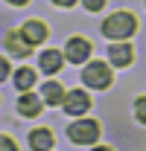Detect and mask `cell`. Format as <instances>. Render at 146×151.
Instances as JSON below:
<instances>
[{
	"label": "cell",
	"mask_w": 146,
	"mask_h": 151,
	"mask_svg": "<svg viewBox=\"0 0 146 151\" xmlns=\"http://www.w3.org/2000/svg\"><path fill=\"white\" fill-rule=\"evenodd\" d=\"M134 29H137V18L131 12H117V15H111L102 23V32L108 38H128Z\"/></svg>",
	"instance_id": "cell-1"
},
{
	"label": "cell",
	"mask_w": 146,
	"mask_h": 151,
	"mask_svg": "<svg viewBox=\"0 0 146 151\" xmlns=\"http://www.w3.org/2000/svg\"><path fill=\"white\" fill-rule=\"evenodd\" d=\"M82 81L85 84H91V87H96V90H105L111 84V70L105 61H91L85 70H82Z\"/></svg>",
	"instance_id": "cell-2"
},
{
	"label": "cell",
	"mask_w": 146,
	"mask_h": 151,
	"mask_svg": "<svg viewBox=\"0 0 146 151\" xmlns=\"http://www.w3.org/2000/svg\"><path fill=\"white\" fill-rule=\"evenodd\" d=\"M67 137H70L73 142H79V145H91V142H96V137H99V125L93 119L73 122L70 128H67Z\"/></svg>",
	"instance_id": "cell-3"
},
{
	"label": "cell",
	"mask_w": 146,
	"mask_h": 151,
	"mask_svg": "<svg viewBox=\"0 0 146 151\" xmlns=\"http://www.w3.org/2000/svg\"><path fill=\"white\" fill-rule=\"evenodd\" d=\"M61 105H64L67 113H85L91 108V99H88L85 90H70V93H64V102Z\"/></svg>",
	"instance_id": "cell-4"
},
{
	"label": "cell",
	"mask_w": 146,
	"mask_h": 151,
	"mask_svg": "<svg viewBox=\"0 0 146 151\" xmlns=\"http://www.w3.org/2000/svg\"><path fill=\"white\" fill-rule=\"evenodd\" d=\"M108 58H111V64L126 67V64H131V58H134V50H131V44H111Z\"/></svg>",
	"instance_id": "cell-5"
},
{
	"label": "cell",
	"mask_w": 146,
	"mask_h": 151,
	"mask_svg": "<svg viewBox=\"0 0 146 151\" xmlns=\"http://www.w3.org/2000/svg\"><path fill=\"white\" fill-rule=\"evenodd\" d=\"M6 50L12 52V55H29V50H32V44L23 38V32H9L6 35Z\"/></svg>",
	"instance_id": "cell-6"
},
{
	"label": "cell",
	"mask_w": 146,
	"mask_h": 151,
	"mask_svg": "<svg viewBox=\"0 0 146 151\" xmlns=\"http://www.w3.org/2000/svg\"><path fill=\"white\" fill-rule=\"evenodd\" d=\"M91 55V44L85 38H70L67 44V61H88Z\"/></svg>",
	"instance_id": "cell-7"
},
{
	"label": "cell",
	"mask_w": 146,
	"mask_h": 151,
	"mask_svg": "<svg viewBox=\"0 0 146 151\" xmlns=\"http://www.w3.org/2000/svg\"><path fill=\"white\" fill-rule=\"evenodd\" d=\"M20 32H23V38H26L29 44H41V41H47V26H44L41 20H26V23L20 26Z\"/></svg>",
	"instance_id": "cell-8"
},
{
	"label": "cell",
	"mask_w": 146,
	"mask_h": 151,
	"mask_svg": "<svg viewBox=\"0 0 146 151\" xmlns=\"http://www.w3.org/2000/svg\"><path fill=\"white\" fill-rule=\"evenodd\" d=\"M18 111L23 113V116H35V113L41 111V99H38L35 93H23L18 99Z\"/></svg>",
	"instance_id": "cell-9"
},
{
	"label": "cell",
	"mask_w": 146,
	"mask_h": 151,
	"mask_svg": "<svg viewBox=\"0 0 146 151\" xmlns=\"http://www.w3.org/2000/svg\"><path fill=\"white\" fill-rule=\"evenodd\" d=\"M41 90H44V102H47V105H53V108L64 102V90H61V84H58V81H47Z\"/></svg>",
	"instance_id": "cell-10"
},
{
	"label": "cell",
	"mask_w": 146,
	"mask_h": 151,
	"mask_svg": "<svg viewBox=\"0 0 146 151\" xmlns=\"http://www.w3.org/2000/svg\"><path fill=\"white\" fill-rule=\"evenodd\" d=\"M61 61H64V58H61V52L47 50V52L41 55V70H44V73H58V70H61Z\"/></svg>",
	"instance_id": "cell-11"
},
{
	"label": "cell",
	"mask_w": 146,
	"mask_h": 151,
	"mask_svg": "<svg viewBox=\"0 0 146 151\" xmlns=\"http://www.w3.org/2000/svg\"><path fill=\"white\" fill-rule=\"evenodd\" d=\"M29 145H32V148H53V137H50V131L35 128V131L29 134Z\"/></svg>",
	"instance_id": "cell-12"
},
{
	"label": "cell",
	"mask_w": 146,
	"mask_h": 151,
	"mask_svg": "<svg viewBox=\"0 0 146 151\" xmlns=\"http://www.w3.org/2000/svg\"><path fill=\"white\" fill-rule=\"evenodd\" d=\"M15 84H18L20 90H29V87L35 84V70H29V67H20L18 73H15Z\"/></svg>",
	"instance_id": "cell-13"
},
{
	"label": "cell",
	"mask_w": 146,
	"mask_h": 151,
	"mask_svg": "<svg viewBox=\"0 0 146 151\" xmlns=\"http://www.w3.org/2000/svg\"><path fill=\"white\" fill-rule=\"evenodd\" d=\"M134 116H137V119L146 125V96H140V99L134 102Z\"/></svg>",
	"instance_id": "cell-14"
},
{
	"label": "cell",
	"mask_w": 146,
	"mask_h": 151,
	"mask_svg": "<svg viewBox=\"0 0 146 151\" xmlns=\"http://www.w3.org/2000/svg\"><path fill=\"white\" fill-rule=\"evenodd\" d=\"M85 3V9H91V12H99L102 6H105V0H82Z\"/></svg>",
	"instance_id": "cell-15"
},
{
	"label": "cell",
	"mask_w": 146,
	"mask_h": 151,
	"mask_svg": "<svg viewBox=\"0 0 146 151\" xmlns=\"http://www.w3.org/2000/svg\"><path fill=\"white\" fill-rule=\"evenodd\" d=\"M55 6H73V3H76V0H53Z\"/></svg>",
	"instance_id": "cell-16"
},
{
	"label": "cell",
	"mask_w": 146,
	"mask_h": 151,
	"mask_svg": "<svg viewBox=\"0 0 146 151\" xmlns=\"http://www.w3.org/2000/svg\"><path fill=\"white\" fill-rule=\"evenodd\" d=\"M9 3H15V6H23V3H29V0H9Z\"/></svg>",
	"instance_id": "cell-17"
}]
</instances>
